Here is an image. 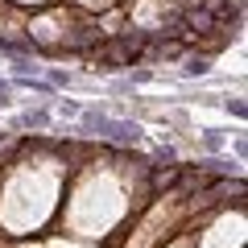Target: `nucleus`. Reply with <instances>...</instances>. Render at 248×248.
<instances>
[{
  "label": "nucleus",
  "mask_w": 248,
  "mask_h": 248,
  "mask_svg": "<svg viewBox=\"0 0 248 248\" xmlns=\"http://www.w3.org/2000/svg\"><path fill=\"white\" fill-rule=\"evenodd\" d=\"M17 4H46V0H17Z\"/></svg>",
  "instance_id": "f03ea898"
},
{
  "label": "nucleus",
  "mask_w": 248,
  "mask_h": 248,
  "mask_svg": "<svg viewBox=\"0 0 248 248\" xmlns=\"http://www.w3.org/2000/svg\"><path fill=\"white\" fill-rule=\"evenodd\" d=\"M112 0H79V9H91V13H99V9H108Z\"/></svg>",
  "instance_id": "f257e3e1"
}]
</instances>
